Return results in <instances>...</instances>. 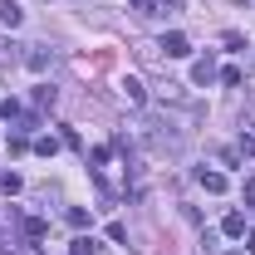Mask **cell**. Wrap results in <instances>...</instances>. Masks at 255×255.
Instances as JSON below:
<instances>
[{"mask_svg":"<svg viewBox=\"0 0 255 255\" xmlns=\"http://www.w3.org/2000/svg\"><path fill=\"white\" fill-rule=\"evenodd\" d=\"M142 137L152 152H182V132L172 123H142Z\"/></svg>","mask_w":255,"mask_h":255,"instance_id":"cell-1","label":"cell"},{"mask_svg":"<svg viewBox=\"0 0 255 255\" xmlns=\"http://www.w3.org/2000/svg\"><path fill=\"white\" fill-rule=\"evenodd\" d=\"M157 49H167V59H187V54H191V39L172 30V34H162V44H157Z\"/></svg>","mask_w":255,"mask_h":255,"instance_id":"cell-2","label":"cell"},{"mask_svg":"<svg viewBox=\"0 0 255 255\" xmlns=\"http://www.w3.org/2000/svg\"><path fill=\"white\" fill-rule=\"evenodd\" d=\"M20 59L30 64V69H49V64H54V49H44V44H25Z\"/></svg>","mask_w":255,"mask_h":255,"instance_id":"cell-3","label":"cell"},{"mask_svg":"<svg viewBox=\"0 0 255 255\" xmlns=\"http://www.w3.org/2000/svg\"><path fill=\"white\" fill-rule=\"evenodd\" d=\"M191 79H196V84H211V79H216V59H211V54L196 59V64H191Z\"/></svg>","mask_w":255,"mask_h":255,"instance_id":"cell-4","label":"cell"},{"mask_svg":"<svg viewBox=\"0 0 255 255\" xmlns=\"http://www.w3.org/2000/svg\"><path fill=\"white\" fill-rule=\"evenodd\" d=\"M196 182H201V187L211 191V196H221V191H226V177H221V172H206V167L196 172Z\"/></svg>","mask_w":255,"mask_h":255,"instance_id":"cell-5","label":"cell"},{"mask_svg":"<svg viewBox=\"0 0 255 255\" xmlns=\"http://www.w3.org/2000/svg\"><path fill=\"white\" fill-rule=\"evenodd\" d=\"M221 231L226 236H246V211H231V216L221 221Z\"/></svg>","mask_w":255,"mask_h":255,"instance_id":"cell-6","label":"cell"},{"mask_svg":"<svg viewBox=\"0 0 255 255\" xmlns=\"http://www.w3.org/2000/svg\"><path fill=\"white\" fill-rule=\"evenodd\" d=\"M123 94H128V103H137V108L147 103V89H142L137 79H123Z\"/></svg>","mask_w":255,"mask_h":255,"instance_id":"cell-7","label":"cell"},{"mask_svg":"<svg viewBox=\"0 0 255 255\" xmlns=\"http://www.w3.org/2000/svg\"><path fill=\"white\" fill-rule=\"evenodd\" d=\"M0 25H10V30H15V25H20V5H10V0H0Z\"/></svg>","mask_w":255,"mask_h":255,"instance_id":"cell-8","label":"cell"},{"mask_svg":"<svg viewBox=\"0 0 255 255\" xmlns=\"http://www.w3.org/2000/svg\"><path fill=\"white\" fill-rule=\"evenodd\" d=\"M30 147L39 152V157H54V152H59V137H34Z\"/></svg>","mask_w":255,"mask_h":255,"instance_id":"cell-9","label":"cell"},{"mask_svg":"<svg viewBox=\"0 0 255 255\" xmlns=\"http://www.w3.org/2000/svg\"><path fill=\"white\" fill-rule=\"evenodd\" d=\"M34 108H54V89H49V84L34 89Z\"/></svg>","mask_w":255,"mask_h":255,"instance_id":"cell-10","label":"cell"},{"mask_svg":"<svg viewBox=\"0 0 255 255\" xmlns=\"http://www.w3.org/2000/svg\"><path fill=\"white\" fill-rule=\"evenodd\" d=\"M74 255H98V241L94 236H79V241H74Z\"/></svg>","mask_w":255,"mask_h":255,"instance_id":"cell-11","label":"cell"},{"mask_svg":"<svg viewBox=\"0 0 255 255\" xmlns=\"http://www.w3.org/2000/svg\"><path fill=\"white\" fill-rule=\"evenodd\" d=\"M187 0H152V15H172V10H182Z\"/></svg>","mask_w":255,"mask_h":255,"instance_id":"cell-12","label":"cell"},{"mask_svg":"<svg viewBox=\"0 0 255 255\" xmlns=\"http://www.w3.org/2000/svg\"><path fill=\"white\" fill-rule=\"evenodd\" d=\"M69 226L84 231V226H89V211H84V206H69Z\"/></svg>","mask_w":255,"mask_h":255,"instance_id":"cell-13","label":"cell"},{"mask_svg":"<svg viewBox=\"0 0 255 255\" xmlns=\"http://www.w3.org/2000/svg\"><path fill=\"white\" fill-rule=\"evenodd\" d=\"M221 44H226V49H246V34H241V30H226Z\"/></svg>","mask_w":255,"mask_h":255,"instance_id":"cell-14","label":"cell"},{"mask_svg":"<svg viewBox=\"0 0 255 255\" xmlns=\"http://www.w3.org/2000/svg\"><path fill=\"white\" fill-rule=\"evenodd\" d=\"M241 79H246V74H241V69H221V84H226V89H236V84H241Z\"/></svg>","mask_w":255,"mask_h":255,"instance_id":"cell-15","label":"cell"},{"mask_svg":"<svg viewBox=\"0 0 255 255\" xmlns=\"http://www.w3.org/2000/svg\"><path fill=\"white\" fill-rule=\"evenodd\" d=\"M25 231H30V241H39V236H44V221H39V216H30V221H25Z\"/></svg>","mask_w":255,"mask_h":255,"instance_id":"cell-16","label":"cell"},{"mask_svg":"<svg viewBox=\"0 0 255 255\" xmlns=\"http://www.w3.org/2000/svg\"><path fill=\"white\" fill-rule=\"evenodd\" d=\"M241 196H246V211H255V177L246 182V191H241Z\"/></svg>","mask_w":255,"mask_h":255,"instance_id":"cell-17","label":"cell"},{"mask_svg":"<svg viewBox=\"0 0 255 255\" xmlns=\"http://www.w3.org/2000/svg\"><path fill=\"white\" fill-rule=\"evenodd\" d=\"M137 5V15H152V0H132Z\"/></svg>","mask_w":255,"mask_h":255,"instance_id":"cell-18","label":"cell"},{"mask_svg":"<svg viewBox=\"0 0 255 255\" xmlns=\"http://www.w3.org/2000/svg\"><path fill=\"white\" fill-rule=\"evenodd\" d=\"M246 251H251V255H255V231H251V236H246Z\"/></svg>","mask_w":255,"mask_h":255,"instance_id":"cell-19","label":"cell"}]
</instances>
